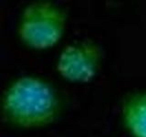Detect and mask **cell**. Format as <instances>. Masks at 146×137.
<instances>
[{
	"mask_svg": "<svg viewBox=\"0 0 146 137\" xmlns=\"http://www.w3.org/2000/svg\"><path fill=\"white\" fill-rule=\"evenodd\" d=\"M58 103L50 87L38 78L22 77L7 90L3 100L5 119L17 127L33 129L56 120Z\"/></svg>",
	"mask_w": 146,
	"mask_h": 137,
	"instance_id": "1",
	"label": "cell"
},
{
	"mask_svg": "<svg viewBox=\"0 0 146 137\" xmlns=\"http://www.w3.org/2000/svg\"><path fill=\"white\" fill-rule=\"evenodd\" d=\"M66 15L48 2H34L27 6L18 27L23 43L36 49H46L56 45L66 27Z\"/></svg>",
	"mask_w": 146,
	"mask_h": 137,
	"instance_id": "2",
	"label": "cell"
},
{
	"mask_svg": "<svg viewBox=\"0 0 146 137\" xmlns=\"http://www.w3.org/2000/svg\"><path fill=\"white\" fill-rule=\"evenodd\" d=\"M102 49L90 41L71 44L59 55L57 70L62 78L72 82H89L98 71Z\"/></svg>",
	"mask_w": 146,
	"mask_h": 137,
	"instance_id": "3",
	"label": "cell"
},
{
	"mask_svg": "<svg viewBox=\"0 0 146 137\" xmlns=\"http://www.w3.org/2000/svg\"><path fill=\"white\" fill-rule=\"evenodd\" d=\"M125 126L133 137H146V92L134 93L122 105Z\"/></svg>",
	"mask_w": 146,
	"mask_h": 137,
	"instance_id": "4",
	"label": "cell"
}]
</instances>
